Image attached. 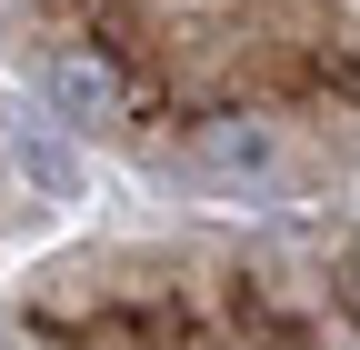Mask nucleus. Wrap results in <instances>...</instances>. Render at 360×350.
I'll use <instances>...</instances> for the list:
<instances>
[{
    "label": "nucleus",
    "instance_id": "1",
    "mask_svg": "<svg viewBox=\"0 0 360 350\" xmlns=\"http://www.w3.org/2000/svg\"><path fill=\"white\" fill-rule=\"evenodd\" d=\"M51 101L70 110V120H120V70L101 60V51H51Z\"/></svg>",
    "mask_w": 360,
    "mask_h": 350
},
{
    "label": "nucleus",
    "instance_id": "2",
    "mask_svg": "<svg viewBox=\"0 0 360 350\" xmlns=\"http://www.w3.org/2000/svg\"><path fill=\"white\" fill-rule=\"evenodd\" d=\"M191 181H231V190H250V181H270V130H250V120H220L210 141L180 160Z\"/></svg>",
    "mask_w": 360,
    "mask_h": 350
},
{
    "label": "nucleus",
    "instance_id": "3",
    "mask_svg": "<svg viewBox=\"0 0 360 350\" xmlns=\"http://www.w3.org/2000/svg\"><path fill=\"white\" fill-rule=\"evenodd\" d=\"M11 150H20V170H30L51 200H70V190H80V160H70V141H60L40 110H20V120H11Z\"/></svg>",
    "mask_w": 360,
    "mask_h": 350
}]
</instances>
